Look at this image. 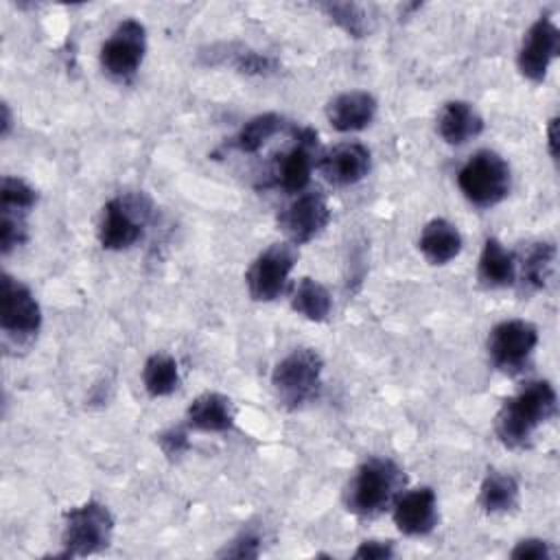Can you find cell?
I'll list each match as a JSON object with an SVG mask.
<instances>
[{
	"label": "cell",
	"mask_w": 560,
	"mask_h": 560,
	"mask_svg": "<svg viewBox=\"0 0 560 560\" xmlns=\"http://www.w3.org/2000/svg\"><path fill=\"white\" fill-rule=\"evenodd\" d=\"M556 129H558V118L553 116L547 125V144H549V155L556 160L558 155V140H556Z\"/></svg>",
	"instance_id": "obj_34"
},
{
	"label": "cell",
	"mask_w": 560,
	"mask_h": 560,
	"mask_svg": "<svg viewBox=\"0 0 560 560\" xmlns=\"http://www.w3.org/2000/svg\"><path fill=\"white\" fill-rule=\"evenodd\" d=\"M11 131V112H9V105L2 103V138H7Z\"/></svg>",
	"instance_id": "obj_35"
},
{
	"label": "cell",
	"mask_w": 560,
	"mask_h": 560,
	"mask_svg": "<svg viewBox=\"0 0 560 560\" xmlns=\"http://www.w3.org/2000/svg\"><path fill=\"white\" fill-rule=\"evenodd\" d=\"M147 52L144 26L129 18L122 20L101 46V66L114 79H131L142 66Z\"/></svg>",
	"instance_id": "obj_9"
},
{
	"label": "cell",
	"mask_w": 560,
	"mask_h": 560,
	"mask_svg": "<svg viewBox=\"0 0 560 560\" xmlns=\"http://www.w3.org/2000/svg\"><path fill=\"white\" fill-rule=\"evenodd\" d=\"M372 166L370 149L361 142H341L322 153L317 168L332 186H352L361 182Z\"/></svg>",
	"instance_id": "obj_14"
},
{
	"label": "cell",
	"mask_w": 560,
	"mask_h": 560,
	"mask_svg": "<svg viewBox=\"0 0 560 560\" xmlns=\"http://www.w3.org/2000/svg\"><path fill=\"white\" fill-rule=\"evenodd\" d=\"M114 532V516L112 512L98 501H85L77 508H70L63 514V558L74 556H92L103 551Z\"/></svg>",
	"instance_id": "obj_5"
},
{
	"label": "cell",
	"mask_w": 560,
	"mask_h": 560,
	"mask_svg": "<svg viewBox=\"0 0 560 560\" xmlns=\"http://www.w3.org/2000/svg\"><path fill=\"white\" fill-rule=\"evenodd\" d=\"M462 234L446 219H431L418 238V249L431 265H446L462 252Z\"/></svg>",
	"instance_id": "obj_19"
},
{
	"label": "cell",
	"mask_w": 560,
	"mask_h": 560,
	"mask_svg": "<svg viewBox=\"0 0 560 560\" xmlns=\"http://www.w3.org/2000/svg\"><path fill=\"white\" fill-rule=\"evenodd\" d=\"M258 553H260V538L254 532H243L219 556H228V558H256Z\"/></svg>",
	"instance_id": "obj_31"
},
{
	"label": "cell",
	"mask_w": 560,
	"mask_h": 560,
	"mask_svg": "<svg viewBox=\"0 0 560 560\" xmlns=\"http://www.w3.org/2000/svg\"><path fill=\"white\" fill-rule=\"evenodd\" d=\"M376 116V98L365 90L341 92L326 105V118L332 129L348 133L365 129Z\"/></svg>",
	"instance_id": "obj_16"
},
{
	"label": "cell",
	"mask_w": 560,
	"mask_h": 560,
	"mask_svg": "<svg viewBox=\"0 0 560 560\" xmlns=\"http://www.w3.org/2000/svg\"><path fill=\"white\" fill-rule=\"evenodd\" d=\"M149 201L138 195L114 197L103 206L98 221V243L103 249L122 252L133 247L144 232Z\"/></svg>",
	"instance_id": "obj_6"
},
{
	"label": "cell",
	"mask_w": 560,
	"mask_h": 560,
	"mask_svg": "<svg viewBox=\"0 0 560 560\" xmlns=\"http://www.w3.org/2000/svg\"><path fill=\"white\" fill-rule=\"evenodd\" d=\"M26 241V217L15 212H0V249L9 254Z\"/></svg>",
	"instance_id": "obj_28"
},
{
	"label": "cell",
	"mask_w": 560,
	"mask_h": 560,
	"mask_svg": "<svg viewBox=\"0 0 560 560\" xmlns=\"http://www.w3.org/2000/svg\"><path fill=\"white\" fill-rule=\"evenodd\" d=\"M462 195L477 208L501 203L512 188L510 164L494 151H477L457 173Z\"/></svg>",
	"instance_id": "obj_3"
},
{
	"label": "cell",
	"mask_w": 560,
	"mask_h": 560,
	"mask_svg": "<svg viewBox=\"0 0 560 560\" xmlns=\"http://www.w3.org/2000/svg\"><path fill=\"white\" fill-rule=\"evenodd\" d=\"M37 203V190L22 177H2L0 186V212L28 214Z\"/></svg>",
	"instance_id": "obj_26"
},
{
	"label": "cell",
	"mask_w": 560,
	"mask_h": 560,
	"mask_svg": "<svg viewBox=\"0 0 560 560\" xmlns=\"http://www.w3.org/2000/svg\"><path fill=\"white\" fill-rule=\"evenodd\" d=\"M234 405L219 392H206L197 396L186 409V420L192 429L206 433H223L234 424Z\"/></svg>",
	"instance_id": "obj_18"
},
{
	"label": "cell",
	"mask_w": 560,
	"mask_h": 560,
	"mask_svg": "<svg viewBox=\"0 0 560 560\" xmlns=\"http://www.w3.org/2000/svg\"><path fill=\"white\" fill-rule=\"evenodd\" d=\"M556 260L553 243H536L523 260V282L532 289H545Z\"/></svg>",
	"instance_id": "obj_25"
},
{
	"label": "cell",
	"mask_w": 560,
	"mask_h": 560,
	"mask_svg": "<svg viewBox=\"0 0 560 560\" xmlns=\"http://www.w3.org/2000/svg\"><path fill=\"white\" fill-rule=\"evenodd\" d=\"M322 370L324 361L313 348H295L284 359L278 361L271 374V385L276 389L278 400L298 409L313 400L322 387Z\"/></svg>",
	"instance_id": "obj_4"
},
{
	"label": "cell",
	"mask_w": 560,
	"mask_h": 560,
	"mask_svg": "<svg viewBox=\"0 0 560 560\" xmlns=\"http://www.w3.org/2000/svg\"><path fill=\"white\" fill-rule=\"evenodd\" d=\"M158 442H160L162 451H164L168 457H177V455L186 453L188 446H190V444H188V435H186L182 429H168V431L160 433Z\"/></svg>",
	"instance_id": "obj_33"
},
{
	"label": "cell",
	"mask_w": 560,
	"mask_h": 560,
	"mask_svg": "<svg viewBox=\"0 0 560 560\" xmlns=\"http://www.w3.org/2000/svg\"><path fill=\"white\" fill-rule=\"evenodd\" d=\"M232 61L241 74H249V77H267L278 68L273 57L256 50H241L234 55Z\"/></svg>",
	"instance_id": "obj_29"
},
{
	"label": "cell",
	"mask_w": 560,
	"mask_h": 560,
	"mask_svg": "<svg viewBox=\"0 0 560 560\" xmlns=\"http://www.w3.org/2000/svg\"><path fill=\"white\" fill-rule=\"evenodd\" d=\"M142 383L149 396L162 398L177 389L179 385V370L177 361L166 352H155L144 361L142 368Z\"/></svg>",
	"instance_id": "obj_22"
},
{
	"label": "cell",
	"mask_w": 560,
	"mask_h": 560,
	"mask_svg": "<svg viewBox=\"0 0 560 560\" xmlns=\"http://www.w3.org/2000/svg\"><path fill=\"white\" fill-rule=\"evenodd\" d=\"M510 558H514V560H549L551 547L542 538H523L514 545V549L510 551Z\"/></svg>",
	"instance_id": "obj_30"
},
{
	"label": "cell",
	"mask_w": 560,
	"mask_h": 560,
	"mask_svg": "<svg viewBox=\"0 0 560 560\" xmlns=\"http://www.w3.org/2000/svg\"><path fill=\"white\" fill-rule=\"evenodd\" d=\"M291 306L295 313L311 322H326L332 308V300L322 282L313 278H302L293 291Z\"/></svg>",
	"instance_id": "obj_23"
},
{
	"label": "cell",
	"mask_w": 560,
	"mask_h": 560,
	"mask_svg": "<svg viewBox=\"0 0 560 560\" xmlns=\"http://www.w3.org/2000/svg\"><path fill=\"white\" fill-rule=\"evenodd\" d=\"M394 523L407 536H424L438 525V497L429 486L413 488L394 501Z\"/></svg>",
	"instance_id": "obj_15"
},
{
	"label": "cell",
	"mask_w": 560,
	"mask_h": 560,
	"mask_svg": "<svg viewBox=\"0 0 560 560\" xmlns=\"http://www.w3.org/2000/svg\"><path fill=\"white\" fill-rule=\"evenodd\" d=\"M352 556L357 560H387L394 556V545L389 540H363Z\"/></svg>",
	"instance_id": "obj_32"
},
{
	"label": "cell",
	"mask_w": 560,
	"mask_h": 560,
	"mask_svg": "<svg viewBox=\"0 0 560 560\" xmlns=\"http://www.w3.org/2000/svg\"><path fill=\"white\" fill-rule=\"evenodd\" d=\"M483 131V118L466 101H448L438 114V133L446 144L459 147Z\"/></svg>",
	"instance_id": "obj_17"
},
{
	"label": "cell",
	"mask_w": 560,
	"mask_h": 560,
	"mask_svg": "<svg viewBox=\"0 0 560 560\" xmlns=\"http://www.w3.org/2000/svg\"><path fill=\"white\" fill-rule=\"evenodd\" d=\"M538 346V328L527 319L499 322L488 335V354L503 372H521L534 348Z\"/></svg>",
	"instance_id": "obj_8"
},
{
	"label": "cell",
	"mask_w": 560,
	"mask_h": 560,
	"mask_svg": "<svg viewBox=\"0 0 560 560\" xmlns=\"http://www.w3.org/2000/svg\"><path fill=\"white\" fill-rule=\"evenodd\" d=\"M42 326V308L33 291L9 273L2 276V315L0 328L7 339L31 341Z\"/></svg>",
	"instance_id": "obj_10"
},
{
	"label": "cell",
	"mask_w": 560,
	"mask_h": 560,
	"mask_svg": "<svg viewBox=\"0 0 560 560\" xmlns=\"http://www.w3.org/2000/svg\"><path fill=\"white\" fill-rule=\"evenodd\" d=\"M518 503V481L512 475L490 470L479 488V505L486 514H501Z\"/></svg>",
	"instance_id": "obj_21"
},
{
	"label": "cell",
	"mask_w": 560,
	"mask_h": 560,
	"mask_svg": "<svg viewBox=\"0 0 560 560\" xmlns=\"http://www.w3.org/2000/svg\"><path fill=\"white\" fill-rule=\"evenodd\" d=\"M284 120L280 114L276 112H265V114H258L254 118H249L241 131L234 136L232 144L234 149H238L241 153H256L262 149V144L276 136L280 129H282Z\"/></svg>",
	"instance_id": "obj_24"
},
{
	"label": "cell",
	"mask_w": 560,
	"mask_h": 560,
	"mask_svg": "<svg viewBox=\"0 0 560 560\" xmlns=\"http://www.w3.org/2000/svg\"><path fill=\"white\" fill-rule=\"evenodd\" d=\"M326 15L350 37L359 39L370 33V18L363 11V7L354 2H326L322 4Z\"/></svg>",
	"instance_id": "obj_27"
},
{
	"label": "cell",
	"mask_w": 560,
	"mask_h": 560,
	"mask_svg": "<svg viewBox=\"0 0 560 560\" xmlns=\"http://www.w3.org/2000/svg\"><path fill=\"white\" fill-rule=\"evenodd\" d=\"M560 50V31L549 18H538L525 33L516 63L525 79L540 83Z\"/></svg>",
	"instance_id": "obj_12"
},
{
	"label": "cell",
	"mask_w": 560,
	"mask_h": 560,
	"mask_svg": "<svg viewBox=\"0 0 560 560\" xmlns=\"http://www.w3.org/2000/svg\"><path fill=\"white\" fill-rule=\"evenodd\" d=\"M556 407L558 398L549 381H532L523 385L501 405L494 418V433L499 442L508 448L529 446L538 427L556 416Z\"/></svg>",
	"instance_id": "obj_1"
},
{
	"label": "cell",
	"mask_w": 560,
	"mask_h": 560,
	"mask_svg": "<svg viewBox=\"0 0 560 560\" xmlns=\"http://www.w3.org/2000/svg\"><path fill=\"white\" fill-rule=\"evenodd\" d=\"M330 221V208L322 192H300L278 214V225L289 243L302 245L315 238Z\"/></svg>",
	"instance_id": "obj_11"
},
{
	"label": "cell",
	"mask_w": 560,
	"mask_h": 560,
	"mask_svg": "<svg viewBox=\"0 0 560 560\" xmlns=\"http://www.w3.org/2000/svg\"><path fill=\"white\" fill-rule=\"evenodd\" d=\"M405 486V472L389 457L365 459L346 490V505L359 516H376L389 508Z\"/></svg>",
	"instance_id": "obj_2"
},
{
	"label": "cell",
	"mask_w": 560,
	"mask_h": 560,
	"mask_svg": "<svg viewBox=\"0 0 560 560\" xmlns=\"http://www.w3.org/2000/svg\"><path fill=\"white\" fill-rule=\"evenodd\" d=\"M477 276H479V282L488 289L512 287L516 282V260L512 252H508L501 241L488 238L479 256Z\"/></svg>",
	"instance_id": "obj_20"
},
{
	"label": "cell",
	"mask_w": 560,
	"mask_h": 560,
	"mask_svg": "<svg viewBox=\"0 0 560 560\" xmlns=\"http://www.w3.org/2000/svg\"><path fill=\"white\" fill-rule=\"evenodd\" d=\"M298 249L293 243H273L260 252L245 273L247 291L256 302H271L280 298L289 273L295 267Z\"/></svg>",
	"instance_id": "obj_7"
},
{
	"label": "cell",
	"mask_w": 560,
	"mask_h": 560,
	"mask_svg": "<svg viewBox=\"0 0 560 560\" xmlns=\"http://www.w3.org/2000/svg\"><path fill=\"white\" fill-rule=\"evenodd\" d=\"M295 144L284 151L273 166V182L287 192H302L311 179L313 149L317 147V131L311 127L293 129Z\"/></svg>",
	"instance_id": "obj_13"
}]
</instances>
